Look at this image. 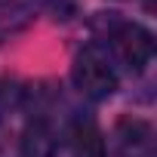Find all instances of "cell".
Wrapping results in <instances>:
<instances>
[{
  "mask_svg": "<svg viewBox=\"0 0 157 157\" xmlns=\"http://www.w3.org/2000/svg\"><path fill=\"white\" fill-rule=\"evenodd\" d=\"M108 40H111V49L114 56L129 68V71H142L151 56H154V37L148 28L136 25V22H120V19H111L108 25Z\"/></svg>",
  "mask_w": 157,
  "mask_h": 157,
  "instance_id": "2",
  "label": "cell"
},
{
  "mask_svg": "<svg viewBox=\"0 0 157 157\" xmlns=\"http://www.w3.org/2000/svg\"><path fill=\"white\" fill-rule=\"evenodd\" d=\"M71 80H74L77 93L93 99V102H102L117 90L114 65L102 46H83L77 52V59L71 65Z\"/></svg>",
  "mask_w": 157,
  "mask_h": 157,
  "instance_id": "1",
  "label": "cell"
},
{
  "mask_svg": "<svg viewBox=\"0 0 157 157\" xmlns=\"http://www.w3.org/2000/svg\"><path fill=\"white\" fill-rule=\"evenodd\" d=\"M71 154L74 157H105V139L93 120H80L71 129Z\"/></svg>",
  "mask_w": 157,
  "mask_h": 157,
  "instance_id": "4",
  "label": "cell"
},
{
  "mask_svg": "<svg viewBox=\"0 0 157 157\" xmlns=\"http://www.w3.org/2000/svg\"><path fill=\"white\" fill-rule=\"evenodd\" d=\"M56 132L43 120H34L22 136V157H56Z\"/></svg>",
  "mask_w": 157,
  "mask_h": 157,
  "instance_id": "5",
  "label": "cell"
},
{
  "mask_svg": "<svg viewBox=\"0 0 157 157\" xmlns=\"http://www.w3.org/2000/svg\"><path fill=\"white\" fill-rule=\"evenodd\" d=\"M111 157H157L154 126L142 117H120L108 139Z\"/></svg>",
  "mask_w": 157,
  "mask_h": 157,
  "instance_id": "3",
  "label": "cell"
}]
</instances>
